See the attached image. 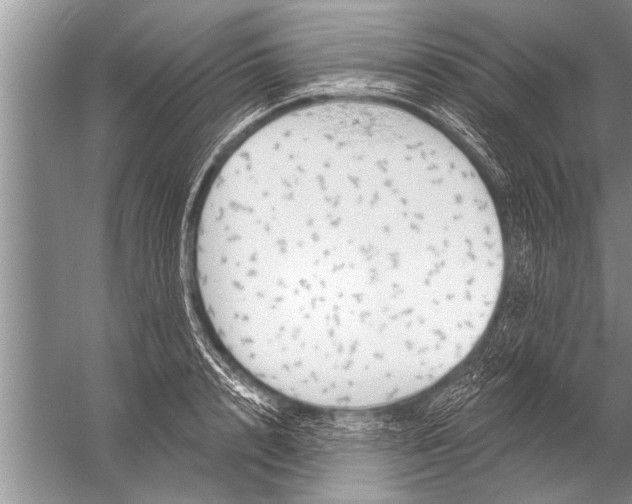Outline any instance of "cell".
I'll use <instances>...</instances> for the list:
<instances>
[{"label": "cell", "mask_w": 632, "mask_h": 504, "mask_svg": "<svg viewBox=\"0 0 632 504\" xmlns=\"http://www.w3.org/2000/svg\"><path fill=\"white\" fill-rule=\"evenodd\" d=\"M192 256L229 356L269 389L332 403L455 355L505 269L469 162L425 128L347 106L244 137L206 190Z\"/></svg>", "instance_id": "6da1fadb"}]
</instances>
